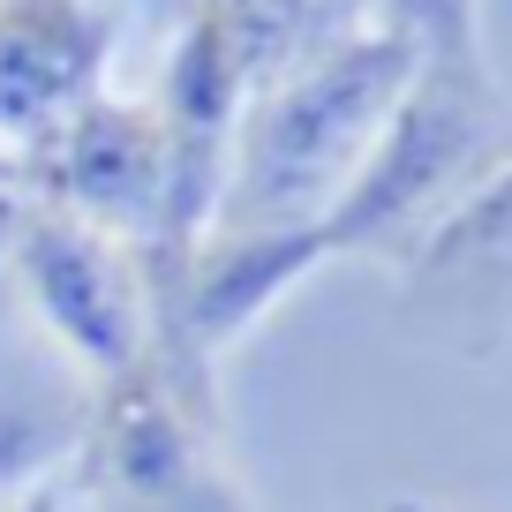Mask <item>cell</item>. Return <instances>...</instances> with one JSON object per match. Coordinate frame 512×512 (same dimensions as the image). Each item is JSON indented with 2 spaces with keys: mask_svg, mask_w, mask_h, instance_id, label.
<instances>
[{
  "mask_svg": "<svg viewBox=\"0 0 512 512\" xmlns=\"http://www.w3.org/2000/svg\"><path fill=\"white\" fill-rule=\"evenodd\" d=\"M23 279L98 369L121 377L136 362V279L76 211H38L23 226Z\"/></svg>",
  "mask_w": 512,
  "mask_h": 512,
  "instance_id": "277c9868",
  "label": "cell"
},
{
  "mask_svg": "<svg viewBox=\"0 0 512 512\" xmlns=\"http://www.w3.org/2000/svg\"><path fill=\"white\" fill-rule=\"evenodd\" d=\"M196 8H219V0H196Z\"/></svg>",
  "mask_w": 512,
  "mask_h": 512,
  "instance_id": "9c48e42d",
  "label": "cell"
},
{
  "mask_svg": "<svg viewBox=\"0 0 512 512\" xmlns=\"http://www.w3.org/2000/svg\"><path fill=\"white\" fill-rule=\"evenodd\" d=\"M83 475L121 512H249L211 460L204 430H196V400H181V377L151 369L144 354L113 377Z\"/></svg>",
  "mask_w": 512,
  "mask_h": 512,
  "instance_id": "3957f363",
  "label": "cell"
},
{
  "mask_svg": "<svg viewBox=\"0 0 512 512\" xmlns=\"http://www.w3.org/2000/svg\"><path fill=\"white\" fill-rule=\"evenodd\" d=\"M415 76V46L400 31L347 38V46L294 61L287 83L241 113L234 136V196H226V234H287L317 226L362 174L384 113L400 106Z\"/></svg>",
  "mask_w": 512,
  "mask_h": 512,
  "instance_id": "6da1fadb",
  "label": "cell"
},
{
  "mask_svg": "<svg viewBox=\"0 0 512 512\" xmlns=\"http://www.w3.org/2000/svg\"><path fill=\"white\" fill-rule=\"evenodd\" d=\"M384 512H430V505H415V497H392V505H384Z\"/></svg>",
  "mask_w": 512,
  "mask_h": 512,
  "instance_id": "52a82bcc",
  "label": "cell"
},
{
  "mask_svg": "<svg viewBox=\"0 0 512 512\" xmlns=\"http://www.w3.org/2000/svg\"><path fill=\"white\" fill-rule=\"evenodd\" d=\"M497 128H505V98L490 91L482 68L415 61L400 106L384 113L377 144H369L362 174H354L347 196L317 219L324 256L392 241V234H407V226H430V211L497 151Z\"/></svg>",
  "mask_w": 512,
  "mask_h": 512,
  "instance_id": "7a4b0ae2",
  "label": "cell"
},
{
  "mask_svg": "<svg viewBox=\"0 0 512 512\" xmlns=\"http://www.w3.org/2000/svg\"><path fill=\"white\" fill-rule=\"evenodd\" d=\"M98 61V31L68 0H8L0 8V121H38L68 106Z\"/></svg>",
  "mask_w": 512,
  "mask_h": 512,
  "instance_id": "5b68a950",
  "label": "cell"
},
{
  "mask_svg": "<svg viewBox=\"0 0 512 512\" xmlns=\"http://www.w3.org/2000/svg\"><path fill=\"white\" fill-rule=\"evenodd\" d=\"M400 38L415 46V61L437 68H482L475 53V0H392Z\"/></svg>",
  "mask_w": 512,
  "mask_h": 512,
  "instance_id": "8992f818",
  "label": "cell"
},
{
  "mask_svg": "<svg viewBox=\"0 0 512 512\" xmlns=\"http://www.w3.org/2000/svg\"><path fill=\"white\" fill-rule=\"evenodd\" d=\"M23 512H53V497H31V505H23Z\"/></svg>",
  "mask_w": 512,
  "mask_h": 512,
  "instance_id": "ba28073f",
  "label": "cell"
}]
</instances>
